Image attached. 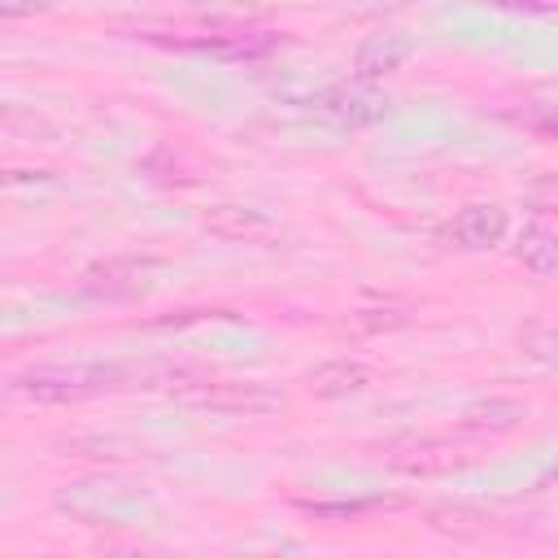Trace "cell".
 Segmentation results:
<instances>
[{"mask_svg":"<svg viewBox=\"0 0 558 558\" xmlns=\"http://www.w3.org/2000/svg\"><path fill=\"white\" fill-rule=\"evenodd\" d=\"M135 366H118V362H52V366H31L22 375H13V392L39 405H65V401H83L109 388H122L126 379H135Z\"/></svg>","mask_w":558,"mask_h":558,"instance_id":"cell-1","label":"cell"},{"mask_svg":"<svg viewBox=\"0 0 558 558\" xmlns=\"http://www.w3.org/2000/svg\"><path fill=\"white\" fill-rule=\"evenodd\" d=\"M174 401L187 410L231 414V418H262V414H279L288 405L283 392H275L266 384H248V379H196V384L179 388Z\"/></svg>","mask_w":558,"mask_h":558,"instance_id":"cell-2","label":"cell"},{"mask_svg":"<svg viewBox=\"0 0 558 558\" xmlns=\"http://www.w3.org/2000/svg\"><path fill=\"white\" fill-rule=\"evenodd\" d=\"M153 288V262L140 257H105L78 275V292L92 301H135Z\"/></svg>","mask_w":558,"mask_h":558,"instance_id":"cell-3","label":"cell"},{"mask_svg":"<svg viewBox=\"0 0 558 558\" xmlns=\"http://www.w3.org/2000/svg\"><path fill=\"white\" fill-rule=\"evenodd\" d=\"M201 227H205L209 235H218V240H231V244H270V240H279V222H275L266 209H257V205H235V201L214 205V209L201 218Z\"/></svg>","mask_w":558,"mask_h":558,"instance_id":"cell-4","label":"cell"},{"mask_svg":"<svg viewBox=\"0 0 558 558\" xmlns=\"http://www.w3.org/2000/svg\"><path fill=\"white\" fill-rule=\"evenodd\" d=\"M314 109H318L323 118L340 122V126H371V122L384 118L388 100H384L379 92H371L366 83L353 78V83H344V87H331V92L314 96Z\"/></svg>","mask_w":558,"mask_h":558,"instance_id":"cell-5","label":"cell"},{"mask_svg":"<svg viewBox=\"0 0 558 558\" xmlns=\"http://www.w3.org/2000/svg\"><path fill=\"white\" fill-rule=\"evenodd\" d=\"M410 57H414V39L405 31H379V35H371V39L357 44V52H353V78L357 83H375V78L401 70Z\"/></svg>","mask_w":558,"mask_h":558,"instance_id":"cell-6","label":"cell"},{"mask_svg":"<svg viewBox=\"0 0 558 558\" xmlns=\"http://www.w3.org/2000/svg\"><path fill=\"white\" fill-rule=\"evenodd\" d=\"M506 227H510V214H506L497 201H475V205H466V209L453 214V222H449V240H453L458 248L480 253V248L501 244Z\"/></svg>","mask_w":558,"mask_h":558,"instance_id":"cell-7","label":"cell"},{"mask_svg":"<svg viewBox=\"0 0 558 558\" xmlns=\"http://www.w3.org/2000/svg\"><path fill=\"white\" fill-rule=\"evenodd\" d=\"M527 418V405L514 401V397H488V401H475L462 410L458 418V432H471V436H497V432H510Z\"/></svg>","mask_w":558,"mask_h":558,"instance_id":"cell-8","label":"cell"},{"mask_svg":"<svg viewBox=\"0 0 558 558\" xmlns=\"http://www.w3.org/2000/svg\"><path fill=\"white\" fill-rule=\"evenodd\" d=\"M310 392L323 397V401H336V397H349V392H362L371 384V366L353 362V357H336V362H323L318 371H310Z\"/></svg>","mask_w":558,"mask_h":558,"instance_id":"cell-9","label":"cell"},{"mask_svg":"<svg viewBox=\"0 0 558 558\" xmlns=\"http://www.w3.org/2000/svg\"><path fill=\"white\" fill-rule=\"evenodd\" d=\"M458 458H453V445L449 440H414L405 445V453L392 458V466L401 471H414V475H427V471H449Z\"/></svg>","mask_w":558,"mask_h":558,"instance_id":"cell-10","label":"cell"},{"mask_svg":"<svg viewBox=\"0 0 558 558\" xmlns=\"http://www.w3.org/2000/svg\"><path fill=\"white\" fill-rule=\"evenodd\" d=\"M519 262L532 270V275H541V279H558V235L554 231H523V240H519Z\"/></svg>","mask_w":558,"mask_h":558,"instance_id":"cell-11","label":"cell"},{"mask_svg":"<svg viewBox=\"0 0 558 558\" xmlns=\"http://www.w3.org/2000/svg\"><path fill=\"white\" fill-rule=\"evenodd\" d=\"M523 205L532 214H558V174H536L523 187Z\"/></svg>","mask_w":558,"mask_h":558,"instance_id":"cell-12","label":"cell"},{"mask_svg":"<svg viewBox=\"0 0 558 558\" xmlns=\"http://www.w3.org/2000/svg\"><path fill=\"white\" fill-rule=\"evenodd\" d=\"M344 4H349V13H357V17H379V13L405 9L410 0H344Z\"/></svg>","mask_w":558,"mask_h":558,"instance_id":"cell-13","label":"cell"},{"mask_svg":"<svg viewBox=\"0 0 558 558\" xmlns=\"http://www.w3.org/2000/svg\"><path fill=\"white\" fill-rule=\"evenodd\" d=\"M48 9V0H0V17L4 22H13V17H35V13H44Z\"/></svg>","mask_w":558,"mask_h":558,"instance_id":"cell-14","label":"cell"},{"mask_svg":"<svg viewBox=\"0 0 558 558\" xmlns=\"http://www.w3.org/2000/svg\"><path fill=\"white\" fill-rule=\"evenodd\" d=\"M497 9H523V13H554V4H527V0H493Z\"/></svg>","mask_w":558,"mask_h":558,"instance_id":"cell-15","label":"cell"},{"mask_svg":"<svg viewBox=\"0 0 558 558\" xmlns=\"http://www.w3.org/2000/svg\"><path fill=\"white\" fill-rule=\"evenodd\" d=\"M532 122H536L541 131H554V135H558V113H541V118H532Z\"/></svg>","mask_w":558,"mask_h":558,"instance_id":"cell-16","label":"cell"}]
</instances>
